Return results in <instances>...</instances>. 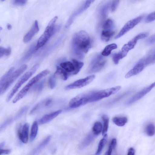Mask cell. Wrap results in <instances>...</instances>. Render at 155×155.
Segmentation results:
<instances>
[{"label":"cell","instance_id":"cell-40","mask_svg":"<svg viewBox=\"0 0 155 155\" xmlns=\"http://www.w3.org/2000/svg\"><path fill=\"white\" fill-rule=\"evenodd\" d=\"M45 83L44 80H43L40 82L35 87V89L37 90L38 91H40L42 89Z\"/></svg>","mask_w":155,"mask_h":155},{"label":"cell","instance_id":"cell-7","mask_svg":"<svg viewBox=\"0 0 155 155\" xmlns=\"http://www.w3.org/2000/svg\"><path fill=\"white\" fill-rule=\"evenodd\" d=\"M106 60L101 55L94 56L91 61L88 72L89 73H95L100 71L105 66Z\"/></svg>","mask_w":155,"mask_h":155},{"label":"cell","instance_id":"cell-19","mask_svg":"<svg viewBox=\"0 0 155 155\" xmlns=\"http://www.w3.org/2000/svg\"><path fill=\"white\" fill-rule=\"evenodd\" d=\"M61 67L68 74H72L74 71L75 68L73 63L70 61L62 62L60 64Z\"/></svg>","mask_w":155,"mask_h":155},{"label":"cell","instance_id":"cell-6","mask_svg":"<svg viewBox=\"0 0 155 155\" xmlns=\"http://www.w3.org/2000/svg\"><path fill=\"white\" fill-rule=\"evenodd\" d=\"M27 68L26 64H23L12 73L6 81L0 87L1 95L4 93L14 81L25 71Z\"/></svg>","mask_w":155,"mask_h":155},{"label":"cell","instance_id":"cell-33","mask_svg":"<svg viewBox=\"0 0 155 155\" xmlns=\"http://www.w3.org/2000/svg\"><path fill=\"white\" fill-rule=\"evenodd\" d=\"M113 22L112 20L110 19H107L104 23L103 28L104 30H109L112 26Z\"/></svg>","mask_w":155,"mask_h":155},{"label":"cell","instance_id":"cell-38","mask_svg":"<svg viewBox=\"0 0 155 155\" xmlns=\"http://www.w3.org/2000/svg\"><path fill=\"white\" fill-rule=\"evenodd\" d=\"M27 108L26 107H24L22 108L18 113L17 115L15 116V119H17L21 117L24 113L27 110Z\"/></svg>","mask_w":155,"mask_h":155},{"label":"cell","instance_id":"cell-3","mask_svg":"<svg viewBox=\"0 0 155 155\" xmlns=\"http://www.w3.org/2000/svg\"><path fill=\"white\" fill-rule=\"evenodd\" d=\"M49 72L50 71L48 70H44L32 78L16 95L13 100V103H15L22 98L34 84L48 74Z\"/></svg>","mask_w":155,"mask_h":155},{"label":"cell","instance_id":"cell-45","mask_svg":"<svg viewBox=\"0 0 155 155\" xmlns=\"http://www.w3.org/2000/svg\"><path fill=\"white\" fill-rule=\"evenodd\" d=\"M112 150V148L109 144L108 150L106 153L105 155H111Z\"/></svg>","mask_w":155,"mask_h":155},{"label":"cell","instance_id":"cell-41","mask_svg":"<svg viewBox=\"0 0 155 155\" xmlns=\"http://www.w3.org/2000/svg\"><path fill=\"white\" fill-rule=\"evenodd\" d=\"M148 44H152L155 43V34L151 36L147 41Z\"/></svg>","mask_w":155,"mask_h":155},{"label":"cell","instance_id":"cell-47","mask_svg":"<svg viewBox=\"0 0 155 155\" xmlns=\"http://www.w3.org/2000/svg\"><path fill=\"white\" fill-rule=\"evenodd\" d=\"M7 27L8 30H10L12 29V26L10 24H8L7 25Z\"/></svg>","mask_w":155,"mask_h":155},{"label":"cell","instance_id":"cell-27","mask_svg":"<svg viewBox=\"0 0 155 155\" xmlns=\"http://www.w3.org/2000/svg\"><path fill=\"white\" fill-rule=\"evenodd\" d=\"M102 119L103 122V128L102 131V135H104L107 134L109 123V118L106 115H103L101 117Z\"/></svg>","mask_w":155,"mask_h":155},{"label":"cell","instance_id":"cell-10","mask_svg":"<svg viewBox=\"0 0 155 155\" xmlns=\"http://www.w3.org/2000/svg\"><path fill=\"white\" fill-rule=\"evenodd\" d=\"M94 75H90L84 78L78 80L67 85V89L79 88L86 86L91 83L95 78Z\"/></svg>","mask_w":155,"mask_h":155},{"label":"cell","instance_id":"cell-25","mask_svg":"<svg viewBox=\"0 0 155 155\" xmlns=\"http://www.w3.org/2000/svg\"><path fill=\"white\" fill-rule=\"evenodd\" d=\"M72 62L73 63L75 68L74 71L72 74H76L80 71L84 65V64L83 62L79 61L75 59H72Z\"/></svg>","mask_w":155,"mask_h":155},{"label":"cell","instance_id":"cell-26","mask_svg":"<svg viewBox=\"0 0 155 155\" xmlns=\"http://www.w3.org/2000/svg\"><path fill=\"white\" fill-rule=\"evenodd\" d=\"M107 134L104 135L103 138L100 141L98 147L95 153L96 155H99L102 151L107 141Z\"/></svg>","mask_w":155,"mask_h":155},{"label":"cell","instance_id":"cell-4","mask_svg":"<svg viewBox=\"0 0 155 155\" xmlns=\"http://www.w3.org/2000/svg\"><path fill=\"white\" fill-rule=\"evenodd\" d=\"M39 66V64H36L20 78L8 95L6 98V101L7 102H8L10 100L14 94L18 91L21 85L27 81L35 73Z\"/></svg>","mask_w":155,"mask_h":155},{"label":"cell","instance_id":"cell-34","mask_svg":"<svg viewBox=\"0 0 155 155\" xmlns=\"http://www.w3.org/2000/svg\"><path fill=\"white\" fill-rule=\"evenodd\" d=\"M122 58V54L121 52L113 54L112 56V59L114 63L115 64H117L120 59Z\"/></svg>","mask_w":155,"mask_h":155},{"label":"cell","instance_id":"cell-14","mask_svg":"<svg viewBox=\"0 0 155 155\" xmlns=\"http://www.w3.org/2000/svg\"><path fill=\"white\" fill-rule=\"evenodd\" d=\"M39 31L38 22L37 20H35L31 29L24 36L23 39L24 42L25 43L28 42Z\"/></svg>","mask_w":155,"mask_h":155},{"label":"cell","instance_id":"cell-11","mask_svg":"<svg viewBox=\"0 0 155 155\" xmlns=\"http://www.w3.org/2000/svg\"><path fill=\"white\" fill-rule=\"evenodd\" d=\"M143 18V16L140 15L127 22L121 29L118 34L115 36V39L118 38L127 33L140 23Z\"/></svg>","mask_w":155,"mask_h":155},{"label":"cell","instance_id":"cell-2","mask_svg":"<svg viewBox=\"0 0 155 155\" xmlns=\"http://www.w3.org/2000/svg\"><path fill=\"white\" fill-rule=\"evenodd\" d=\"M58 18V17L55 16L49 21L44 32L38 40L35 48V51L43 46L53 34L55 28V24Z\"/></svg>","mask_w":155,"mask_h":155},{"label":"cell","instance_id":"cell-30","mask_svg":"<svg viewBox=\"0 0 155 155\" xmlns=\"http://www.w3.org/2000/svg\"><path fill=\"white\" fill-rule=\"evenodd\" d=\"M145 132L149 136H152L155 134V126L152 123H150L146 126Z\"/></svg>","mask_w":155,"mask_h":155},{"label":"cell","instance_id":"cell-1","mask_svg":"<svg viewBox=\"0 0 155 155\" xmlns=\"http://www.w3.org/2000/svg\"><path fill=\"white\" fill-rule=\"evenodd\" d=\"M91 41L88 34L83 30L75 34L71 41V49L73 54L79 59L84 58L91 48Z\"/></svg>","mask_w":155,"mask_h":155},{"label":"cell","instance_id":"cell-31","mask_svg":"<svg viewBox=\"0 0 155 155\" xmlns=\"http://www.w3.org/2000/svg\"><path fill=\"white\" fill-rule=\"evenodd\" d=\"M14 68L13 67L11 68L9 70L3 75L0 80V87L6 81L11 74L13 72Z\"/></svg>","mask_w":155,"mask_h":155},{"label":"cell","instance_id":"cell-22","mask_svg":"<svg viewBox=\"0 0 155 155\" xmlns=\"http://www.w3.org/2000/svg\"><path fill=\"white\" fill-rule=\"evenodd\" d=\"M117 48V45L115 43L108 45L102 51L101 55L105 56H108L111 54L112 50L116 49Z\"/></svg>","mask_w":155,"mask_h":155},{"label":"cell","instance_id":"cell-37","mask_svg":"<svg viewBox=\"0 0 155 155\" xmlns=\"http://www.w3.org/2000/svg\"><path fill=\"white\" fill-rule=\"evenodd\" d=\"M119 0H114L111 4V10L112 12H114L116 9L119 3Z\"/></svg>","mask_w":155,"mask_h":155},{"label":"cell","instance_id":"cell-39","mask_svg":"<svg viewBox=\"0 0 155 155\" xmlns=\"http://www.w3.org/2000/svg\"><path fill=\"white\" fill-rule=\"evenodd\" d=\"M27 1L25 0H16L13 1L14 4L18 5H23L27 2Z\"/></svg>","mask_w":155,"mask_h":155},{"label":"cell","instance_id":"cell-20","mask_svg":"<svg viewBox=\"0 0 155 155\" xmlns=\"http://www.w3.org/2000/svg\"><path fill=\"white\" fill-rule=\"evenodd\" d=\"M115 32L110 30H103L101 35V39L104 42H108L114 35Z\"/></svg>","mask_w":155,"mask_h":155},{"label":"cell","instance_id":"cell-18","mask_svg":"<svg viewBox=\"0 0 155 155\" xmlns=\"http://www.w3.org/2000/svg\"><path fill=\"white\" fill-rule=\"evenodd\" d=\"M68 75L69 74L62 68L57 66L53 75L55 78H59L65 81L67 79Z\"/></svg>","mask_w":155,"mask_h":155},{"label":"cell","instance_id":"cell-17","mask_svg":"<svg viewBox=\"0 0 155 155\" xmlns=\"http://www.w3.org/2000/svg\"><path fill=\"white\" fill-rule=\"evenodd\" d=\"M61 112V110H59L51 114L45 115L39 120V124H43L49 122L57 117Z\"/></svg>","mask_w":155,"mask_h":155},{"label":"cell","instance_id":"cell-9","mask_svg":"<svg viewBox=\"0 0 155 155\" xmlns=\"http://www.w3.org/2000/svg\"><path fill=\"white\" fill-rule=\"evenodd\" d=\"M148 35L147 33L139 34L129 41L127 44L124 45L122 47L121 51L122 58L126 56L128 51L134 48L138 40L144 38Z\"/></svg>","mask_w":155,"mask_h":155},{"label":"cell","instance_id":"cell-15","mask_svg":"<svg viewBox=\"0 0 155 155\" xmlns=\"http://www.w3.org/2000/svg\"><path fill=\"white\" fill-rule=\"evenodd\" d=\"M29 124L25 123L23 126L22 130L19 128L18 134L20 140L24 143H27L28 139Z\"/></svg>","mask_w":155,"mask_h":155},{"label":"cell","instance_id":"cell-13","mask_svg":"<svg viewBox=\"0 0 155 155\" xmlns=\"http://www.w3.org/2000/svg\"><path fill=\"white\" fill-rule=\"evenodd\" d=\"M138 61L143 64L145 67L149 64L155 63V47Z\"/></svg>","mask_w":155,"mask_h":155},{"label":"cell","instance_id":"cell-29","mask_svg":"<svg viewBox=\"0 0 155 155\" xmlns=\"http://www.w3.org/2000/svg\"><path fill=\"white\" fill-rule=\"evenodd\" d=\"M110 3H107L101 8L100 14L102 19H105L107 16L109 8L110 6Z\"/></svg>","mask_w":155,"mask_h":155},{"label":"cell","instance_id":"cell-36","mask_svg":"<svg viewBox=\"0 0 155 155\" xmlns=\"http://www.w3.org/2000/svg\"><path fill=\"white\" fill-rule=\"evenodd\" d=\"M155 20V11L149 14L147 17L145 21L149 23Z\"/></svg>","mask_w":155,"mask_h":155},{"label":"cell","instance_id":"cell-32","mask_svg":"<svg viewBox=\"0 0 155 155\" xmlns=\"http://www.w3.org/2000/svg\"><path fill=\"white\" fill-rule=\"evenodd\" d=\"M11 53V49L10 47L5 48L3 47H0V58H1L4 55L8 56Z\"/></svg>","mask_w":155,"mask_h":155},{"label":"cell","instance_id":"cell-46","mask_svg":"<svg viewBox=\"0 0 155 155\" xmlns=\"http://www.w3.org/2000/svg\"><path fill=\"white\" fill-rule=\"evenodd\" d=\"M51 100L50 99L48 100L45 103V105L46 106H48L51 102Z\"/></svg>","mask_w":155,"mask_h":155},{"label":"cell","instance_id":"cell-35","mask_svg":"<svg viewBox=\"0 0 155 155\" xmlns=\"http://www.w3.org/2000/svg\"><path fill=\"white\" fill-rule=\"evenodd\" d=\"M56 78L54 75H51L49 78L48 80V84L49 87L51 89L54 88L56 86Z\"/></svg>","mask_w":155,"mask_h":155},{"label":"cell","instance_id":"cell-43","mask_svg":"<svg viewBox=\"0 0 155 155\" xmlns=\"http://www.w3.org/2000/svg\"><path fill=\"white\" fill-rule=\"evenodd\" d=\"M11 152V150L9 149H0V154H8Z\"/></svg>","mask_w":155,"mask_h":155},{"label":"cell","instance_id":"cell-44","mask_svg":"<svg viewBox=\"0 0 155 155\" xmlns=\"http://www.w3.org/2000/svg\"><path fill=\"white\" fill-rule=\"evenodd\" d=\"M135 151L133 147L130 148L128 150L127 155H135Z\"/></svg>","mask_w":155,"mask_h":155},{"label":"cell","instance_id":"cell-21","mask_svg":"<svg viewBox=\"0 0 155 155\" xmlns=\"http://www.w3.org/2000/svg\"><path fill=\"white\" fill-rule=\"evenodd\" d=\"M128 119L126 117H115L112 119L113 123L117 126H124L127 122Z\"/></svg>","mask_w":155,"mask_h":155},{"label":"cell","instance_id":"cell-23","mask_svg":"<svg viewBox=\"0 0 155 155\" xmlns=\"http://www.w3.org/2000/svg\"><path fill=\"white\" fill-rule=\"evenodd\" d=\"M94 134H89L84 139L81 145V147L84 148L88 146L94 138Z\"/></svg>","mask_w":155,"mask_h":155},{"label":"cell","instance_id":"cell-16","mask_svg":"<svg viewBox=\"0 0 155 155\" xmlns=\"http://www.w3.org/2000/svg\"><path fill=\"white\" fill-rule=\"evenodd\" d=\"M145 67V66L143 64L138 61L133 68L127 73L125 76V78H128L138 74Z\"/></svg>","mask_w":155,"mask_h":155},{"label":"cell","instance_id":"cell-5","mask_svg":"<svg viewBox=\"0 0 155 155\" xmlns=\"http://www.w3.org/2000/svg\"><path fill=\"white\" fill-rule=\"evenodd\" d=\"M121 88L120 86H117L99 91L90 92L89 103L99 101L114 94Z\"/></svg>","mask_w":155,"mask_h":155},{"label":"cell","instance_id":"cell-42","mask_svg":"<svg viewBox=\"0 0 155 155\" xmlns=\"http://www.w3.org/2000/svg\"><path fill=\"white\" fill-rule=\"evenodd\" d=\"M110 145L111 147L113 150L115 148L117 145V140L115 138H113L111 141Z\"/></svg>","mask_w":155,"mask_h":155},{"label":"cell","instance_id":"cell-12","mask_svg":"<svg viewBox=\"0 0 155 155\" xmlns=\"http://www.w3.org/2000/svg\"><path fill=\"white\" fill-rule=\"evenodd\" d=\"M155 87V81L151 84L149 86L145 87L142 90L137 92L126 103V105L131 104L143 97L146 94L149 92Z\"/></svg>","mask_w":155,"mask_h":155},{"label":"cell","instance_id":"cell-28","mask_svg":"<svg viewBox=\"0 0 155 155\" xmlns=\"http://www.w3.org/2000/svg\"><path fill=\"white\" fill-rule=\"evenodd\" d=\"M102 129V125L99 121L95 122L92 128L93 133L95 135H97L101 132Z\"/></svg>","mask_w":155,"mask_h":155},{"label":"cell","instance_id":"cell-8","mask_svg":"<svg viewBox=\"0 0 155 155\" xmlns=\"http://www.w3.org/2000/svg\"><path fill=\"white\" fill-rule=\"evenodd\" d=\"M90 93H81L72 98L69 103V107L71 108L78 107L89 103Z\"/></svg>","mask_w":155,"mask_h":155},{"label":"cell","instance_id":"cell-24","mask_svg":"<svg viewBox=\"0 0 155 155\" xmlns=\"http://www.w3.org/2000/svg\"><path fill=\"white\" fill-rule=\"evenodd\" d=\"M38 126L37 121L33 123L31 129L30 139L31 141L33 140L36 137L38 131Z\"/></svg>","mask_w":155,"mask_h":155}]
</instances>
